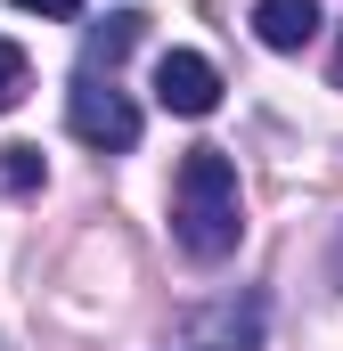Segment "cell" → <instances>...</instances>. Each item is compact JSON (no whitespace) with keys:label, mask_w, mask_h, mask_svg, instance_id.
I'll return each instance as SVG.
<instances>
[{"label":"cell","mask_w":343,"mask_h":351,"mask_svg":"<svg viewBox=\"0 0 343 351\" xmlns=\"http://www.w3.org/2000/svg\"><path fill=\"white\" fill-rule=\"evenodd\" d=\"M335 278H343V245H335Z\"/></svg>","instance_id":"obj_10"},{"label":"cell","mask_w":343,"mask_h":351,"mask_svg":"<svg viewBox=\"0 0 343 351\" xmlns=\"http://www.w3.org/2000/svg\"><path fill=\"white\" fill-rule=\"evenodd\" d=\"M213 335H237V343H254L261 335V302H229V311H213V319H196V343H213Z\"/></svg>","instance_id":"obj_7"},{"label":"cell","mask_w":343,"mask_h":351,"mask_svg":"<svg viewBox=\"0 0 343 351\" xmlns=\"http://www.w3.org/2000/svg\"><path fill=\"white\" fill-rule=\"evenodd\" d=\"M196 351H204V343H196Z\"/></svg>","instance_id":"obj_12"},{"label":"cell","mask_w":343,"mask_h":351,"mask_svg":"<svg viewBox=\"0 0 343 351\" xmlns=\"http://www.w3.org/2000/svg\"><path fill=\"white\" fill-rule=\"evenodd\" d=\"M172 237L188 262H229L237 237H246V188H237V164L221 147H188L180 156V180H172Z\"/></svg>","instance_id":"obj_1"},{"label":"cell","mask_w":343,"mask_h":351,"mask_svg":"<svg viewBox=\"0 0 343 351\" xmlns=\"http://www.w3.org/2000/svg\"><path fill=\"white\" fill-rule=\"evenodd\" d=\"M8 8H33V16H82V0H8Z\"/></svg>","instance_id":"obj_9"},{"label":"cell","mask_w":343,"mask_h":351,"mask_svg":"<svg viewBox=\"0 0 343 351\" xmlns=\"http://www.w3.org/2000/svg\"><path fill=\"white\" fill-rule=\"evenodd\" d=\"M319 25H327V16H319V0H254L261 49H286V58H294V49H311V41H319Z\"/></svg>","instance_id":"obj_4"},{"label":"cell","mask_w":343,"mask_h":351,"mask_svg":"<svg viewBox=\"0 0 343 351\" xmlns=\"http://www.w3.org/2000/svg\"><path fill=\"white\" fill-rule=\"evenodd\" d=\"M139 25H147L139 8H115L106 25H90V41H82V66H74V74H98V66H115V58H123V49L139 41Z\"/></svg>","instance_id":"obj_5"},{"label":"cell","mask_w":343,"mask_h":351,"mask_svg":"<svg viewBox=\"0 0 343 351\" xmlns=\"http://www.w3.org/2000/svg\"><path fill=\"white\" fill-rule=\"evenodd\" d=\"M335 82H343V58H335Z\"/></svg>","instance_id":"obj_11"},{"label":"cell","mask_w":343,"mask_h":351,"mask_svg":"<svg viewBox=\"0 0 343 351\" xmlns=\"http://www.w3.org/2000/svg\"><path fill=\"white\" fill-rule=\"evenodd\" d=\"M156 106H164V114H188V123L213 114V106H221V66L196 58V49H164V58H156Z\"/></svg>","instance_id":"obj_3"},{"label":"cell","mask_w":343,"mask_h":351,"mask_svg":"<svg viewBox=\"0 0 343 351\" xmlns=\"http://www.w3.org/2000/svg\"><path fill=\"white\" fill-rule=\"evenodd\" d=\"M66 123H74V139L98 147V156H131V147H139V106H131L115 82H98V74H74Z\"/></svg>","instance_id":"obj_2"},{"label":"cell","mask_w":343,"mask_h":351,"mask_svg":"<svg viewBox=\"0 0 343 351\" xmlns=\"http://www.w3.org/2000/svg\"><path fill=\"white\" fill-rule=\"evenodd\" d=\"M25 82H33V74H25V49H16V41H0V114L25 98Z\"/></svg>","instance_id":"obj_8"},{"label":"cell","mask_w":343,"mask_h":351,"mask_svg":"<svg viewBox=\"0 0 343 351\" xmlns=\"http://www.w3.org/2000/svg\"><path fill=\"white\" fill-rule=\"evenodd\" d=\"M41 180H49L41 147H25V139H8V147H0V196H33Z\"/></svg>","instance_id":"obj_6"}]
</instances>
